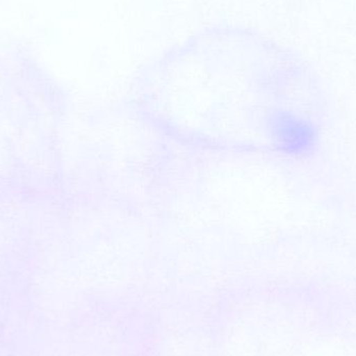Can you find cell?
Wrapping results in <instances>:
<instances>
[{
  "instance_id": "6da1fadb",
  "label": "cell",
  "mask_w": 356,
  "mask_h": 356,
  "mask_svg": "<svg viewBox=\"0 0 356 356\" xmlns=\"http://www.w3.org/2000/svg\"><path fill=\"white\" fill-rule=\"evenodd\" d=\"M269 129L275 145L288 154H305L315 145L314 127L305 119L292 113L274 114L269 120Z\"/></svg>"
}]
</instances>
